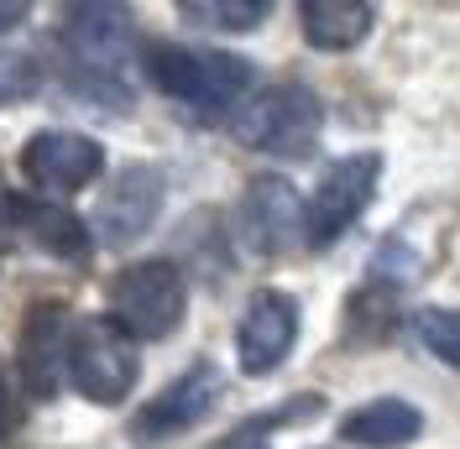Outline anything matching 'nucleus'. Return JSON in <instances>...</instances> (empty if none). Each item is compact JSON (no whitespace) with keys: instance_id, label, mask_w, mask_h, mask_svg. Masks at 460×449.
Here are the masks:
<instances>
[{"instance_id":"nucleus-7","label":"nucleus","mask_w":460,"mask_h":449,"mask_svg":"<svg viewBox=\"0 0 460 449\" xmlns=\"http://www.w3.org/2000/svg\"><path fill=\"white\" fill-rule=\"evenodd\" d=\"M304 330V304L283 287H257L235 319V365L241 376H272L298 345Z\"/></svg>"},{"instance_id":"nucleus-9","label":"nucleus","mask_w":460,"mask_h":449,"mask_svg":"<svg viewBox=\"0 0 460 449\" xmlns=\"http://www.w3.org/2000/svg\"><path fill=\"white\" fill-rule=\"evenodd\" d=\"M241 241L257 256H288L298 246H309V215L298 189L278 178V172H257L241 194Z\"/></svg>"},{"instance_id":"nucleus-5","label":"nucleus","mask_w":460,"mask_h":449,"mask_svg":"<svg viewBox=\"0 0 460 449\" xmlns=\"http://www.w3.org/2000/svg\"><path fill=\"white\" fill-rule=\"evenodd\" d=\"M142 382V356L137 339H126L105 313L74 319V339H68V387L94 402V408H115L137 392Z\"/></svg>"},{"instance_id":"nucleus-10","label":"nucleus","mask_w":460,"mask_h":449,"mask_svg":"<svg viewBox=\"0 0 460 449\" xmlns=\"http://www.w3.org/2000/svg\"><path fill=\"white\" fill-rule=\"evenodd\" d=\"M163 198H168V172L157 163H126L115 172V183L100 194V209H94V224H89L94 241H105V246L142 241L163 215Z\"/></svg>"},{"instance_id":"nucleus-2","label":"nucleus","mask_w":460,"mask_h":449,"mask_svg":"<svg viewBox=\"0 0 460 449\" xmlns=\"http://www.w3.org/2000/svg\"><path fill=\"white\" fill-rule=\"evenodd\" d=\"M146 79L157 94H168L172 105L194 115V120H220V115L241 110L252 100L257 68L241 53H220V48H183V42H152L142 53Z\"/></svg>"},{"instance_id":"nucleus-12","label":"nucleus","mask_w":460,"mask_h":449,"mask_svg":"<svg viewBox=\"0 0 460 449\" xmlns=\"http://www.w3.org/2000/svg\"><path fill=\"white\" fill-rule=\"evenodd\" d=\"M68 339H74V313L58 298H42V304H27V319H22V339H16V361H22V382L37 402L68 382Z\"/></svg>"},{"instance_id":"nucleus-4","label":"nucleus","mask_w":460,"mask_h":449,"mask_svg":"<svg viewBox=\"0 0 460 449\" xmlns=\"http://www.w3.org/2000/svg\"><path fill=\"white\" fill-rule=\"evenodd\" d=\"M183 313H189V277H183V267L168 261V256L131 261V267H120L111 277L105 319H111L126 339H137V345L178 335Z\"/></svg>"},{"instance_id":"nucleus-6","label":"nucleus","mask_w":460,"mask_h":449,"mask_svg":"<svg viewBox=\"0 0 460 449\" xmlns=\"http://www.w3.org/2000/svg\"><path fill=\"white\" fill-rule=\"evenodd\" d=\"M382 172H387L382 152H345V157H335L330 168L319 172L314 194L304 204V215H309V246L314 251L335 246V241H345L356 230V220L372 209L376 189H382Z\"/></svg>"},{"instance_id":"nucleus-16","label":"nucleus","mask_w":460,"mask_h":449,"mask_svg":"<svg viewBox=\"0 0 460 449\" xmlns=\"http://www.w3.org/2000/svg\"><path fill=\"white\" fill-rule=\"evenodd\" d=\"M178 16L204 31H257L272 5L267 0H178Z\"/></svg>"},{"instance_id":"nucleus-8","label":"nucleus","mask_w":460,"mask_h":449,"mask_svg":"<svg viewBox=\"0 0 460 449\" xmlns=\"http://www.w3.org/2000/svg\"><path fill=\"white\" fill-rule=\"evenodd\" d=\"M220 387H226V376H220L215 361H194L189 371H178L152 402H142V408L131 413V428H126L131 445H168L178 434L199 428V423L215 413Z\"/></svg>"},{"instance_id":"nucleus-15","label":"nucleus","mask_w":460,"mask_h":449,"mask_svg":"<svg viewBox=\"0 0 460 449\" xmlns=\"http://www.w3.org/2000/svg\"><path fill=\"white\" fill-rule=\"evenodd\" d=\"M22 235H27L37 251L58 256V261H89L94 251V230L89 220H79L74 209L63 204H22Z\"/></svg>"},{"instance_id":"nucleus-14","label":"nucleus","mask_w":460,"mask_h":449,"mask_svg":"<svg viewBox=\"0 0 460 449\" xmlns=\"http://www.w3.org/2000/svg\"><path fill=\"white\" fill-rule=\"evenodd\" d=\"M376 27L372 0H304L298 5V31L319 53H350L361 48Z\"/></svg>"},{"instance_id":"nucleus-3","label":"nucleus","mask_w":460,"mask_h":449,"mask_svg":"<svg viewBox=\"0 0 460 449\" xmlns=\"http://www.w3.org/2000/svg\"><path fill=\"white\" fill-rule=\"evenodd\" d=\"M230 136L241 141L246 152L304 163V157H314L319 136H324V100L309 84H298V79L267 84L235 110Z\"/></svg>"},{"instance_id":"nucleus-18","label":"nucleus","mask_w":460,"mask_h":449,"mask_svg":"<svg viewBox=\"0 0 460 449\" xmlns=\"http://www.w3.org/2000/svg\"><path fill=\"white\" fill-rule=\"evenodd\" d=\"M42 89V57L27 48H0V110L27 105Z\"/></svg>"},{"instance_id":"nucleus-21","label":"nucleus","mask_w":460,"mask_h":449,"mask_svg":"<svg viewBox=\"0 0 460 449\" xmlns=\"http://www.w3.org/2000/svg\"><path fill=\"white\" fill-rule=\"evenodd\" d=\"M27 16H31L27 0H0V37H5V31H16Z\"/></svg>"},{"instance_id":"nucleus-22","label":"nucleus","mask_w":460,"mask_h":449,"mask_svg":"<svg viewBox=\"0 0 460 449\" xmlns=\"http://www.w3.org/2000/svg\"><path fill=\"white\" fill-rule=\"evenodd\" d=\"M215 449H272L261 434H252V428H241V434H230L226 445H215Z\"/></svg>"},{"instance_id":"nucleus-17","label":"nucleus","mask_w":460,"mask_h":449,"mask_svg":"<svg viewBox=\"0 0 460 449\" xmlns=\"http://www.w3.org/2000/svg\"><path fill=\"white\" fill-rule=\"evenodd\" d=\"M408 330H413V339H419L439 365L460 371V309L429 304V309H419L413 319H408Z\"/></svg>"},{"instance_id":"nucleus-20","label":"nucleus","mask_w":460,"mask_h":449,"mask_svg":"<svg viewBox=\"0 0 460 449\" xmlns=\"http://www.w3.org/2000/svg\"><path fill=\"white\" fill-rule=\"evenodd\" d=\"M16 434V397H11V382H5V371H0V445Z\"/></svg>"},{"instance_id":"nucleus-13","label":"nucleus","mask_w":460,"mask_h":449,"mask_svg":"<svg viewBox=\"0 0 460 449\" xmlns=\"http://www.w3.org/2000/svg\"><path fill=\"white\" fill-rule=\"evenodd\" d=\"M424 434V413L408 397H372L341 418V439L356 449H408Z\"/></svg>"},{"instance_id":"nucleus-11","label":"nucleus","mask_w":460,"mask_h":449,"mask_svg":"<svg viewBox=\"0 0 460 449\" xmlns=\"http://www.w3.org/2000/svg\"><path fill=\"white\" fill-rule=\"evenodd\" d=\"M22 172L31 189L42 194H79L105 172V146L84 131H63V126H42L22 141Z\"/></svg>"},{"instance_id":"nucleus-19","label":"nucleus","mask_w":460,"mask_h":449,"mask_svg":"<svg viewBox=\"0 0 460 449\" xmlns=\"http://www.w3.org/2000/svg\"><path fill=\"white\" fill-rule=\"evenodd\" d=\"M16 230H22V198L0 183V251L16 241Z\"/></svg>"},{"instance_id":"nucleus-1","label":"nucleus","mask_w":460,"mask_h":449,"mask_svg":"<svg viewBox=\"0 0 460 449\" xmlns=\"http://www.w3.org/2000/svg\"><path fill=\"white\" fill-rule=\"evenodd\" d=\"M58 48L68 63V79L84 94L115 100V110H131V94H126V63L137 57V11L131 5H105V0L63 5Z\"/></svg>"}]
</instances>
